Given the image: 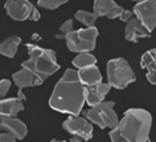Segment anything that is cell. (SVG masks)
Returning a JSON list of instances; mask_svg holds the SVG:
<instances>
[{"mask_svg":"<svg viewBox=\"0 0 156 142\" xmlns=\"http://www.w3.org/2000/svg\"><path fill=\"white\" fill-rule=\"evenodd\" d=\"M140 66L147 70V73H156V50L150 49L141 57Z\"/></svg>","mask_w":156,"mask_h":142,"instance_id":"cell-18","label":"cell"},{"mask_svg":"<svg viewBox=\"0 0 156 142\" xmlns=\"http://www.w3.org/2000/svg\"><path fill=\"white\" fill-rule=\"evenodd\" d=\"M132 15H133V13L131 12V11H129V10H124L123 13L121 14V16L119 17V19L121 20V21H123V22L128 23L131 19H133Z\"/></svg>","mask_w":156,"mask_h":142,"instance_id":"cell-25","label":"cell"},{"mask_svg":"<svg viewBox=\"0 0 156 142\" xmlns=\"http://www.w3.org/2000/svg\"><path fill=\"white\" fill-rule=\"evenodd\" d=\"M96 62L97 60L93 55L89 54V53H83V54L77 55L73 59L72 64L78 70H82V69L89 68V67L92 66H95Z\"/></svg>","mask_w":156,"mask_h":142,"instance_id":"cell-19","label":"cell"},{"mask_svg":"<svg viewBox=\"0 0 156 142\" xmlns=\"http://www.w3.org/2000/svg\"><path fill=\"white\" fill-rule=\"evenodd\" d=\"M4 7L7 15L11 17L13 20L24 21L30 20L35 6L26 0H9L5 3Z\"/></svg>","mask_w":156,"mask_h":142,"instance_id":"cell-10","label":"cell"},{"mask_svg":"<svg viewBox=\"0 0 156 142\" xmlns=\"http://www.w3.org/2000/svg\"><path fill=\"white\" fill-rule=\"evenodd\" d=\"M133 13L136 18L150 32L156 27V1L147 0L136 3L133 7Z\"/></svg>","mask_w":156,"mask_h":142,"instance_id":"cell-8","label":"cell"},{"mask_svg":"<svg viewBox=\"0 0 156 142\" xmlns=\"http://www.w3.org/2000/svg\"><path fill=\"white\" fill-rule=\"evenodd\" d=\"M16 138L9 133H1L0 134V142H16Z\"/></svg>","mask_w":156,"mask_h":142,"instance_id":"cell-24","label":"cell"},{"mask_svg":"<svg viewBox=\"0 0 156 142\" xmlns=\"http://www.w3.org/2000/svg\"><path fill=\"white\" fill-rule=\"evenodd\" d=\"M116 5V3L112 0H97L93 4L94 14L97 17H109Z\"/></svg>","mask_w":156,"mask_h":142,"instance_id":"cell-17","label":"cell"},{"mask_svg":"<svg viewBox=\"0 0 156 142\" xmlns=\"http://www.w3.org/2000/svg\"><path fill=\"white\" fill-rule=\"evenodd\" d=\"M146 79L151 84L156 86V73H146Z\"/></svg>","mask_w":156,"mask_h":142,"instance_id":"cell-26","label":"cell"},{"mask_svg":"<svg viewBox=\"0 0 156 142\" xmlns=\"http://www.w3.org/2000/svg\"><path fill=\"white\" fill-rule=\"evenodd\" d=\"M97 37L98 30L96 27H93L73 31L72 33L67 35L65 40L67 48L70 51L83 54L89 53L95 49Z\"/></svg>","mask_w":156,"mask_h":142,"instance_id":"cell-6","label":"cell"},{"mask_svg":"<svg viewBox=\"0 0 156 142\" xmlns=\"http://www.w3.org/2000/svg\"><path fill=\"white\" fill-rule=\"evenodd\" d=\"M70 142H81V139H79L78 137H72V139L70 140Z\"/></svg>","mask_w":156,"mask_h":142,"instance_id":"cell-27","label":"cell"},{"mask_svg":"<svg viewBox=\"0 0 156 142\" xmlns=\"http://www.w3.org/2000/svg\"><path fill=\"white\" fill-rule=\"evenodd\" d=\"M59 31H60V33H61L62 37L66 38L67 35H69L70 33L73 32V21L71 19L66 20L65 22L60 26Z\"/></svg>","mask_w":156,"mask_h":142,"instance_id":"cell-22","label":"cell"},{"mask_svg":"<svg viewBox=\"0 0 156 142\" xmlns=\"http://www.w3.org/2000/svg\"><path fill=\"white\" fill-rule=\"evenodd\" d=\"M22 111H24L23 101H21L18 97L2 99L0 102V113L2 116L15 117Z\"/></svg>","mask_w":156,"mask_h":142,"instance_id":"cell-14","label":"cell"},{"mask_svg":"<svg viewBox=\"0 0 156 142\" xmlns=\"http://www.w3.org/2000/svg\"><path fill=\"white\" fill-rule=\"evenodd\" d=\"M111 86L106 83H100L95 86L86 87L85 88V99L88 105L95 106L103 102L105 97L110 91Z\"/></svg>","mask_w":156,"mask_h":142,"instance_id":"cell-11","label":"cell"},{"mask_svg":"<svg viewBox=\"0 0 156 142\" xmlns=\"http://www.w3.org/2000/svg\"><path fill=\"white\" fill-rule=\"evenodd\" d=\"M151 32L138 20L136 17L131 19L125 26V39L129 42H138L140 39H145L150 36Z\"/></svg>","mask_w":156,"mask_h":142,"instance_id":"cell-13","label":"cell"},{"mask_svg":"<svg viewBox=\"0 0 156 142\" xmlns=\"http://www.w3.org/2000/svg\"><path fill=\"white\" fill-rule=\"evenodd\" d=\"M21 43V38L18 36H10L6 38L0 45V53L7 58H13Z\"/></svg>","mask_w":156,"mask_h":142,"instance_id":"cell-16","label":"cell"},{"mask_svg":"<svg viewBox=\"0 0 156 142\" xmlns=\"http://www.w3.org/2000/svg\"><path fill=\"white\" fill-rule=\"evenodd\" d=\"M12 79L17 87H18V94L17 97L21 101H25V95L23 94V88H30V87H37L40 86L43 83V80L40 77H38L36 74L32 71L22 68L18 72L14 73L12 74Z\"/></svg>","mask_w":156,"mask_h":142,"instance_id":"cell-9","label":"cell"},{"mask_svg":"<svg viewBox=\"0 0 156 142\" xmlns=\"http://www.w3.org/2000/svg\"><path fill=\"white\" fill-rule=\"evenodd\" d=\"M85 88L79 80L77 71L67 69L55 84L49 99V105L56 111L79 115L85 99Z\"/></svg>","mask_w":156,"mask_h":142,"instance_id":"cell-1","label":"cell"},{"mask_svg":"<svg viewBox=\"0 0 156 142\" xmlns=\"http://www.w3.org/2000/svg\"><path fill=\"white\" fill-rule=\"evenodd\" d=\"M10 87H11V81L9 80L4 79L0 81V95H1V97H5V94L10 90Z\"/></svg>","mask_w":156,"mask_h":142,"instance_id":"cell-23","label":"cell"},{"mask_svg":"<svg viewBox=\"0 0 156 142\" xmlns=\"http://www.w3.org/2000/svg\"><path fill=\"white\" fill-rule=\"evenodd\" d=\"M75 19L78 20L79 22L84 24L85 26H87V28H93L95 27L94 25L96 23L97 16L94 13L85 11V10H78L75 13Z\"/></svg>","mask_w":156,"mask_h":142,"instance_id":"cell-20","label":"cell"},{"mask_svg":"<svg viewBox=\"0 0 156 142\" xmlns=\"http://www.w3.org/2000/svg\"><path fill=\"white\" fill-rule=\"evenodd\" d=\"M108 84L117 90H123L136 80L131 66L123 58L112 59L107 63Z\"/></svg>","mask_w":156,"mask_h":142,"instance_id":"cell-4","label":"cell"},{"mask_svg":"<svg viewBox=\"0 0 156 142\" xmlns=\"http://www.w3.org/2000/svg\"><path fill=\"white\" fill-rule=\"evenodd\" d=\"M27 50L29 57L22 63V68L32 71L43 81L60 69L54 51L32 44H27Z\"/></svg>","mask_w":156,"mask_h":142,"instance_id":"cell-3","label":"cell"},{"mask_svg":"<svg viewBox=\"0 0 156 142\" xmlns=\"http://www.w3.org/2000/svg\"><path fill=\"white\" fill-rule=\"evenodd\" d=\"M152 116L142 108H131L124 113L118 126L109 132L111 142H149Z\"/></svg>","mask_w":156,"mask_h":142,"instance_id":"cell-2","label":"cell"},{"mask_svg":"<svg viewBox=\"0 0 156 142\" xmlns=\"http://www.w3.org/2000/svg\"><path fill=\"white\" fill-rule=\"evenodd\" d=\"M78 77L84 87L95 86L97 84L102 83V76L99 69L96 66H92L89 68L77 71Z\"/></svg>","mask_w":156,"mask_h":142,"instance_id":"cell-15","label":"cell"},{"mask_svg":"<svg viewBox=\"0 0 156 142\" xmlns=\"http://www.w3.org/2000/svg\"><path fill=\"white\" fill-rule=\"evenodd\" d=\"M0 125H1V128L3 130H5L7 133L13 135L16 139H23L27 135L26 124L15 117L1 115Z\"/></svg>","mask_w":156,"mask_h":142,"instance_id":"cell-12","label":"cell"},{"mask_svg":"<svg viewBox=\"0 0 156 142\" xmlns=\"http://www.w3.org/2000/svg\"><path fill=\"white\" fill-rule=\"evenodd\" d=\"M65 3H67V1H62V0H41V1H38V5L41 8L53 10L65 4Z\"/></svg>","mask_w":156,"mask_h":142,"instance_id":"cell-21","label":"cell"},{"mask_svg":"<svg viewBox=\"0 0 156 142\" xmlns=\"http://www.w3.org/2000/svg\"><path fill=\"white\" fill-rule=\"evenodd\" d=\"M86 118L100 128L115 129L119 124V118L114 111V102L103 101L91 107L86 112Z\"/></svg>","mask_w":156,"mask_h":142,"instance_id":"cell-5","label":"cell"},{"mask_svg":"<svg viewBox=\"0 0 156 142\" xmlns=\"http://www.w3.org/2000/svg\"><path fill=\"white\" fill-rule=\"evenodd\" d=\"M63 128L74 137L88 141L93 136V126L86 118L71 115L63 122Z\"/></svg>","mask_w":156,"mask_h":142,"instance_id":"cell-7","label":"cell"}]
</instances>
